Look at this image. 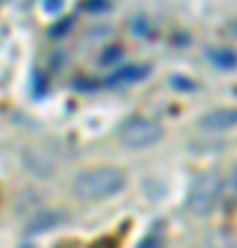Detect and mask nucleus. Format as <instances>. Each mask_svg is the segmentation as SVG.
Returning a JSON list of instances; mask_svg holds the SVG:
<instances>
[{"label":"nucleus","instance_id":"obj_7","mask_svg":"<svg viewBox=\"0 0 237 248\" xmlns=\"http://www.w3.org/2000/svg\"><path fill=\"white\" fill-rule=\"evenodd\" d=\"M91 248H119V237H116V234H105V237H99L97 243H91Z\"/></svg>","mask_w":237,"mask_h":248},{"label":"nucleus","instance_id":"obj_6","mask_svg":"<svg viewBox=\"0 0 237 248\" xmlns=\"http://www.w3.org/2000/svg\"><path fill=\"white\" fill-rule=\"evenodd\" d=\"M210 58H212V63H218V66H235L237 63V58H235V53L232 50H215V53H210Z\"/></svg>","mask_w":237,"mask_h":248},{"label":"nucleus","instance_id":"obj_2","mask_svg":"<svg viewBox=\"0 0 237 248\" xmlns=\"http://www.w3.org/2000/svg\"><path fill=\"white\" fill-rule=\"evenodd\" d=\"M221 190H223V182H221V177L215 171L202 174L193 182L190 193H188V210L193 215H207L215 207V202L221 199Z\"/></svg>","mask_w":237,"mask_h":248},{"label":"nucleus","instance_id":"obj_11","mask_svg":"<svg viewBox=\"0 0 237 248\" xmlns=\"http://www.w3.org/2000/svg\"><path fill=\"white\" fill-rule=\"evenodd\" d=\"M0 6H3V0H0Z\"/></svg>","mask_w":237,"mask_h":248},{"label":"nucleus","instance_id":"obj_9","mask_svg":"<svg viewBox=\"0 0 237 248\" xmlns=\"http://www.w3.org/2000/svg\"><path fill=\"white\" fill-rule=\"evenodd\" d=\"M61 6H63V0H44V9L53 11V14H58V11H61Z\"/></svg>","mask_w":237,"mask_h":248},{"label":"nucleus","instance_id":"obj_4","mask_svg":"<svg viewBox=\"0 0 237 248\" xmlns=\"http://www.w3.org/2000/svg\"><path fill=\"white\" fill-rule=\"evenodd\" d=\"M202 130H229L237 124V108H218L202 116Z\"/></svg>","mask_w":237,"mask_h":248},{"label":"nucleus","instance_id":"obj_1","mask_svg":"<svg viewBox=\"0 0 237 248\" xmlns=\"http://www.w3.org/2000/svg\"><path fill=\"white\" fill-rule=\"evenodd\" d=\"M127 185L122 169H88L83 174H78L75 179V193L80 199L97 202V199H111L116 196L122 187Z\"/></svg>","mask_w":237,"mask_h":248},{"label":"nucleus","instance_id":"obj_8","mask_svg":"<svg viewBox=\"0 0 237 248\" xmlns=\"http://www.w3.org/2000/svg\"><path fill=\"white\" fill-rule=\"evenodd\" d=\"M229 199H232L235 207H237V169H235V174H232V179H229Z\"/></svg>","mask_w":237,"mask_h":248},{"label":"nucleus","instance_id":"obj_5","mask_svg":"<svg viewBox=\"0 0 237 248\" xmlns=\"http://www.w3.org/2000/svg\"><path fill=\"white\" fill-rule=\"evenodd\" d=\"M138 248H163V229L155 226V229H152L149 234L138 243Z\"/></svg>","mask_w":237,"mask_h":248},{"label":"nucleus","instance_id":"obj_3","mask_svg":"<svg viewBox=\"0 0 237 248\" xmlns=\"http://www.w3.org/2000/svg\"><path fill=\"white\" fill-rule=\"evenodd\" d=\"M160 127L152 119H143V116H132L119 127V141L127 146V149H143V146H152V143L160 141Z\"/></svg>","mask_w":237,"mask_h":248},{"label":"nucleus","instance_id":"obj_10","mask_svg":"<svg viewBox=\"0 0 237 248\" xmlns=\"http://www.w3.org/2000/svg\"><path fill=\"white\" fill-rule=\"evenodd\" d=\"M22 248H33V246H22Z\"/></svg>","mask_w":237,"mask_h":248}]
</instances>
